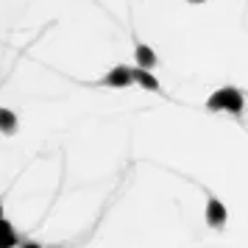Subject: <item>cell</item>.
Instances as JSON below:
<instances>
[{
  "instance_id": "cell-1",
  "label": "cell",
  "mask_w": 248,
  "mask_h": 248,
  "mask_svg": "<svg viewBox=\"0 0 248 248\" xmlns=\"http://www.w3.org/2000/svg\"><path fill=\"white\" fill-rule=\"evenodd\" d=\"M203 217H206V226L209 229H223L226 220H229V212H226V203L217 198V195H209V201H206V212H203Z\"/></svg>"
},
{
  "instance_id": "cell-2",
  "label": "cell",
  "mask_w": 248,
  "mask_h": 248,
  "mask_svg": "<svg viewBox=\"0 0 248 248\" xmlns=\"http://www.w3.org/2000/svg\"><path fill=\"white\" fill-rule=\"evenodd\" d=\"M98 84H101V87H114V90H125V87L134 84V73H131V67H125V64H117V67L109 70Z\"/></svg>"
},
{
  "instance_id": "cell-12",
  "label": "cell",
  "mask_w": 248,
  "mask_h": 248,
  "mask_svg": "<svg viewBox=\"0 0 248 248\" xmlns=\"http://www.w3.org/2000/svg\"><path fill=\"white\" fill-rule=\"evenodd\" d=\"M0 220H3V201H0Z\"/></svg>"
},
{
  "instance_id": "cell-7",
  "label": "cell",
  "mask_w": 248,
  "mask_h": 248,
  "mask_svg": "<svg viewBox=\"0 0 248 248\" xmlns=\"http://www.w3.org/2000/svg\"><path fill=\"white\" fill-rule=\"evenodd\" d=\"M206 109H209V112H223V109H226V92L223 90L212 92V95H209V101H206Z\"/></svg>"
},
{
  "instance_id": "cell-6",
  "label": "cell",
  "mask_w": 248,
  "mask_h": 248,
  "mask_svg": "<svg viewBox=\"0 0 248 248\" xmlns=\"http://www.w3.org/2000/svg\"><path fill=\"white\" fill-rule=\"evenodd\" d=\"M17 131V114L12 109H6V106H0V134L12 137Z\"/></svg>"
},
{
  "instance_id": "cell-4",
  "label": "cell",
  "mask_w": 248,
  "mask_h": 248,
  "mask_svg": "<svg viewBox=\"0 0 248 248\" xmlns=\"http://www.w3.org/2000/svg\"><path fill=\"white\" fill-rule=\"evenodd\" d=\"M131 73H134V84H140V87H142L145 92H162V84H159V81L154 78V76H151L148 70H142V67H134Z\"/></svg>"
},
{
  "instance_id": "cell-8",
  "label": "cell",
  "mask_w": 248,
  "mask_h": 248,
  "mask_svg": "<svg viewBox=\"0 0 248 248\" xmlns=\"http://www.w3.org/2000/svg\"><path fill=\"white\" fill-rule=\"evenodd\" d=\"M20 246V240H17V234L14 232H9V234H0V248H17Z\"/></svg>"
},
{
  "instance_id": "cell-10",
  "label": "cell",
  "mask_w": 248,
  "mask_h": 248,
  "mask_svg": "<svg viewBox=\"0 0 248 248\" xmlns=\"http://www.w3.org/2000/svg\"><path fill=\"white\" fill-rule=\"evenodd\" d=\"M17 248H42V246H36V243H20Z\"/></svg>"
},
{
  "instance_id": "cell-11",
  "label": "cell",
  "mask_w": 248,
  "mask_h": 248,
  "mask_svg": "<svg viewBox=\"0 0 248 248\" xmlns=\"http://www.w3.org/2000/svg\"><path fill=\"white\" fill-rule=\"evenodd\" d=\"M187 3H192V6H201V3H206V0H187Z\"/></svg>"
},
{
  "instance_id": "cell-3",
  "label": "cell",
  "mask_w": 248,
  "mask_h": 248,
  "mask_svg": "<svg viewBox=\"0 0 248 248\" xmlns=\"http://www.w3.org/2000/svg\"><path fill=\"white\" fill-rule=\"evenodd\" d=\"M134 59H137V67H142V70H154L156 67V53H154L148 45H142V42H137Z\"/></svg>"
},
{
  "instance_id": "cell-9",
  "label": "cell",
  "mask_w": 248,
  "mask_h": 248,
  "mask_svg": "<svg viewBox=\"0 0 248 248\" xmlns=\"http://www.w3.org/2000/svg\"><path fill=\"white\" fill-rule=\"evenodd\" d=\"M9 232H14V229H12V223L3 217V220H0V234H9Z\"/></svg>"
},
{
  "instance_id": "cell-5",
  "label": "cell",
  "mask_w": 248,
  "mask_h": 248,
  "mask_svg": "<svg viewBox=\"0 0 248 248\" xmlns=\"http://www.w3.org/2000/svg\"><path fill=\"white\" fill-rule=\"evenodd\" d=\"M223 92H226V112H232V114L243 112V92L237 87H223Z\"/></svg>"
}]
</instances>
